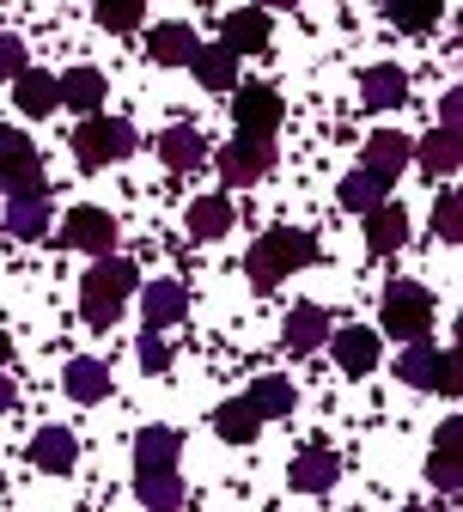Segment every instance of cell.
Instances as JSON below:
<instances>
[{
  "label": "cell",
  "instance_id": "cell-18",
  "mask_svg": "<svg viewBox=\"0 0 463 512\" xmlns=\"http://www.w3.org/2000/svg\"><path fill=\"white\" fill-rule=\"evenodd\" d=\"M415 159H421V165H427L433 177H451V171L463 165V135H457V128H451V122H439V128H433V135H427V141L415 147Z\"/></svg>",
  "mask_w": 463,
  "mask_h": 512
},
{
  "label": "cell",
  "instance_id": "cell-14",
  "mask_svg": "<svg viewBox=\"0 0 463 512\" xmlns=\"http://www.w3.org/2000/svg\"><path fill=\"white\" fill-rule=\"evenodd\" d=\"M7 232L25 238V244L49 232V189H25V196L7 202Z\"/></svg>",
  "mask_w": 463,
  "mask_h": 512
},
{
  "label": "cell",
  "instance_id": "cell-35",
  "mask_svg": "<svg viewBox=\"0 0 463 512\" xmlns=\"http://www.w3.org/2000/svg\"><path fill=\"white\" fill-rule=\"evenodd\" d=\"M433 232H439V238H457V232H463V202L451 196V189H445L439 208H433Z\"/></svg>",
  "mask_w": 463,
  "mask_h": 512
},
{
  "label": "cell",
  "instance_id": "cell-13",
  "mask_svg": "<svg viewBox=\"0 0 463 512\" xmlns=\"http://www.w3.org/2000/svg\"><path fill=\"white\" fill-rule=\"evenodd\" d=\"M183 311H189V293H183V281H153V287H141V317H147V330H165V324H177Z\"/></svg>",
  "mask_w": 463,
  "mask_h": 512
},
{
  "label": "cell",
  "instance_id": "cell-24",
  "mask_svg": "<svg viewBox=\"0 0 463 512\" xmlns=\"http://www.w3.org/2000/svg\"><path fill=\"white\" fill-rule=\"evenodd\" d=\"M396 378L415 384V391H433V378H439V348H433L427 336H415V342L403 348V360H396Z\"/></svg>",
  "mask_w": 463,
  "mask_h": 512
},
{
  "label": "cell",
  "instance_id": "cell-7",
  "mask_svg": "<svg viewBox=\"0 0 463 512\" xmlns=\"http://www.w3.org/2000/svg\"><path fill=\"white\" fill-rule=\"evenodd\" d=\"M0 189H13V196H25V189H43L37 147L19 135V128H0Z\"/></svg>",
  "mask_w": 463,
  "mask_h": 512
},
{
  "label": "cell",
  "instance_id": "cell-28",
  "mask_svg": "<svg viewBox=\"0 0 463 512\" xmlns=\"http://www.w3.org/2000/svg\"><path fill=\"white\" fill-rule=\"evenodd\" d=\"M293 403H299V391L281 378V372H269V378H256L250 384V409L262 415V421H275V415H293Z\"/></svg>",
  "mask_w": 463,
  "mask_h": 512
},
{
  "label": "cell",
  "instance_id": "cell-20",
  "mask_svg": "<svg viewBox=\"0 0 463 512\" xmlns=\"http://www.w3.org/2000/svg\"><path fill=\"white\" fill-rule=\"evenodd\" d=\"M360 98H366L372 110H396V104L409 98V74L390 68V61H384V68H366V74H360Z\"/></svg>",
  "mask_w": 463,
  "mask_h": 512
},
{
  "label": "cell",
  "instance_id": "cell-9",
  "mask_svg": "<svg viewBox=\"0 0 463 512\" xmlns=\"http://www.w3.org/2000/svg\"><path fill=\"white\" fill-rule=\"evenodd\" d=\"M287 476H293L299 494H329V488H336V476H342V464H336V452H329V445H305Z\"/></svg>",
  "mask_w": 463,
  "mask_h": 512
},
{
  "label": "cell",
  "instance_id": "cell-4",
  "mask_svg": "<svg viewBox=\"0 0 463 512\" xmlns=\"http://www.w3.org/2000/svg\"><path fill=\"white\" fill-rule=\"evenodd\" d=\"M427 324H433V293L421 281H390L384 287V336L415 342V336H427Z\"/></svg>",
  "mask_w": 463,
  "mask_h": 512
},
{
  "label": "cell",
  "instance_id": "cell-23",
  "mask_svg": "<svg viewBox=\"0 0 463 512\" xmlns=\"http://www.w3.org/2000/svg\"><path fill=\"white\" fill-rule=\"evenodd\" d=\"M61 384H68L74 403H104V397H110V372H104V360H68Z\"/></svg>",
  "mask_w": 463,
  "mask_h": 512
},
{
  "label": "cell",
  "instance_id": "cell-22",
  "mask_svg": "<svg viewBox=\"0 0 463 512\" xmlns=\"http://www.w3.org/2000/svg\"><path fill=\"white\" fill-rule=\"evenodd\" d=\"M13 104H19L25 116H49V110L61 104V86H55L49 74H31V68H19V74H13Z\"/></svg>",
  "mask_w": 463,
  "mask_h": 512
},
{
  "label": "cell",
  "instance_id": "cell-39",
  "mask_svg": "<svg viewBox=\"0 0 463 512\" xmlns=\"http://www.w3.org/2000/svg\"><path fill=\"white\" fill-rule=\"evenodd\" d=\"M433 391H445V397L457 391V360H451V354H439V378H433Z\"/></svg>",
  "mask_w": 463,
  "mask_h": 512
},
{
  "label": "cell",
  "instance_id": "cell-41",
  "mask_svg": "<svg viewBox=\"0 0 463 512\" xmlns=\"http://www.w3.org/2000/svg\"><path fill=\"white\" fill-rule=\"evenodd\" d=\"M7 409H13V384H7V378H0V415H7Z\"/></svg>",
  "mask_w": 463,
  "mask_h": 512
},
{
  "label": "cell",
  "instance_id": "cell-33",
  "mask_svg": "<svg viewBox=\"0 0 463 512\" xmlns=\"http://www.w3.org/2000/svg\"><path fill=\"white\" fill-rule=\"evenodd\" d=\"M439 7L445 0H390V25L396 31H427L439 19Z\"/></svg>",
  "mask_w": 463,
  "mask_h": 512
},
{
  "label": "cell",
  "instance_id": "cell-3",
  "mask_svg": "<svg viewBox=\"0 0 463 512\" xmlns=\"http://www.w3.org/2000/svg\"><path fill=\"white\" fill-rule=\"evenodd\" d=\"M135 153V122H116V116H86L80 128H74V159L92 171V165H116V159H128Z\"/></svg>",
  "mask_w": 463,
  "mask_h": 512
},
{
  "label": "cell",
  "instance_id": "cell-27",
  "mask_svg": "<svg viewBox=\"0 0 463 512\" xmlns=\"http://www.w3.org/2000/svg\"><path fill=\"white\" fill-rule=\"evenodd\" d=\"M159 159L171 171H195V165L208 159V141L195 135V128H165V135H159Z\"/></svg>",
  "mask_w": 463,
  "mask_h": 512
},
{
  "label": "cell",
  "instance_id": "cell-21",
  "mask_svg": "<svg viewBox=\"0 0 463 512\" xmlns=\"http://www.w3.org/2000/svg\"><path fill=\"white\" fill-rule=\"evenodd\" d=\"M183 452V439L171 427H141L135 433V470H171Z\"/></svg>",
  "mask_w": 463,
  "mask_h": 512
},
{
  "label": "cell",
  "instance_id": "cell-30",
  "mask_svg": "<svg viewBox=\"0 0 463 512\" xmlns=\"http://www.w3.org/2000/svg\"><path fill=\"white\" fill-rule=\"evenodd\" d=\"M384 189H390V177H378V171H348L342 177V208H354V214H366V208H378L384 202Z\"/></svg>",
  "mask_w": 463,
  "mask_h": 512
},
{
  "label": "cell",
  "instance_id": "cell-43",
  "mask_svg": "<svg viewBox=\"0 0 463 512\" xmlns=\"http://www.w3.org/2000/svg\"><path fill=\"white\" fill-rule=\"evenodd\" d=\"M262 7H299V0H262Z\"/></svg>",
  "mask_w": 463,
  "mask_h": 512
},
{
  "label": "cell",
  "instance_id": "cell-37",
  "mask_svg": "<svg viewBox=\"0 0 463 512\" xmlns=\"http://www.w3.org/2000/svg\"><path fill=\"white\" fill-rule=\"evenodd\" d=\"M165 366H171V348L159 342V330H147L141 336V372H165Z\"/></svg>",
  "mask_w": 463,
  "mask_h": 512
},
{
  "label": "cell",
  "instance_id": "cell-25",
  "mask_svg": "<svg viewBox=\"0 0 463 512\" xmlns=\"http://www.w3.org/2000/svg\"><path fill=\"white\" fill-rule=\"evenodd\" d=\"M135 500L153 506V512L183 506V482H177V470H135Z\"/></svg>",
  "mask_w": 463,
  "mask_h": 512
},
{
  "label": "cell",
  "instance_id": "cell-11",
  "mask_svg": "<svg viewBox=\"0 0 463 512\" xmlns=\"http://www.w3.org/2000/svg\"><path fill=\"white\" fill-rule=\"evenodd\" d=\"M403 238H409V214L396 208V202H378V208H366V250H372V256L403 250Z\"/></svg>",
  "mask_w": 463,
  "mask_h": 512
},
{
  "label": "cell",
  "instance_id": "cell-17",
  "mask_svg": "<svg viewBox=\"0 0 463 512\" xmlns=\"http://www.w3.org/2000/svg\"><path fill=\"white\" fill-rule=\"evenodd\" d=\"M220 43H226L232 55H262V49H269V13H262V7H244V13H232Z\"/></svg>",
  "mask_w": 463,
  "mask_h": 512
},
{
  "label": "cell",
  "instance_id": "cell-38",
  "mask_svg": "<svg viewBox=\"0 0 463 512\" xmlns=\"http://www.w3.org/2000/svg\"><path fill=\"white\" fill-rule=\"evenodd\" d=\"M25 68V43L19 37H0V80H13Z\"/></svg>",
  "mask_w": 463,
  "mask_h": 512
},
{
  "label": "cell",
  "instance_id": "cell-6",
  "mask_svg": "<svg viewBox=\"0 0 463 512\" xmlns=\"http://www.w3.org/2000/svg\"><path fill=\"white\" fill-rule=\"evenodd\" d=\"M232 122H238V135H275L281 128V92L275 86H232Z\"/></svg>",
  "mask_w": 463,
  "mask_h": 512
},
{
  "label": "cell",
  "instance_id": "cell-15",
  "mask_svg": "<svg viewBox=\"0 0 463 512\" xmlns=\"http://www.w3.org/2000/svg\"><path fill=\"white\" fill-rule=\"evenodd\" d=\"M409 159H415V141L396 135V128H378V135L366 141V171H378V177H390V183H396V171H403Z\"/></svg>",
  "mask_w": 463,
  "mask_h": 512
},
{
  "label": "cell",
  "instance_id": "cell-40",
  "mask_svg": "<svg viewBox=\"0 0 463 512\" xmlns=\"http://www.w3.org/2000/svg\"><path fill=\"white\" fill-rule=\"evenodd\" d=\"M439 116H445V122L457 128V116H463V98H457V92H445V104H439Z\"/></svg>",
  "mask_w": 463,
  "mask_h": 512
},
{
  "label": "cell",
  "instance_id": "cell-34",
  "mask_svg": "<svg viewBox=\"0 0 463 512\" xmlns=\"http://www.w3.org/2000/svg\"><path fill=\"white\" fill-rule=\"evenodd\" d=\"M104 31H135L141 25V0H92Z\"/></svg>",
  "mask_w": 463,
  "mask_h": 512
},
{
  "label": "cell",
  "instance_id": "cell-10",
  "mask_svg": "<svg viewBox=\"0 0 463 512\" xmlns=\"http://www.w3.org/2000/svg\"><path fill=\"white\" fill-rule=\"evenodd\" d=\"M329 342H336V366L348 378H366L378 366V330H366V324H348V330H336Z\"/></svg>",
  "mask_w": 463,
  "mask_h": 512
},
{
  "label": "cell",
  "instance_id": "cell-1",
  "mask_svg": "<svg viewBox=\"0 0 463 512\" xmlns=\"http://www.w3.org/2000/svg\"><path fill=\"white\" fill-rule=\"evenodd\" d=\"M311 263H317V244H311V232H293V226L262 232V238L250 244V256H244V269H250L256 287H281L287 275H299V269H311Z\"/></svg>",
  "mask_w": 463,
  "mask_h": 512
},
{
  "label": "cell",
  "instance_id": "cell-19",
  "mask_svg": "<svg viewBox=\"0 0 463 512\" xmlns=\"http://www.w3.org/2000/svg\"><path fill=\"white\" fill-rule=\"evenodd\" d=\"M189 68H195V80H202L208 92H232V86H238V55H232L226 43L195 49V55H189Z\"/></svg>",
  "mask_w": 463,
  "mask_h": 512
},
{
  "label": "cell",
  "instance_id": "cell-12",
  "mask_svg": "<svg viewBox=\"0 0 463 512\" xmlns=\"http://www.w3.org/2000/svg\"><path fill=\"white\" fill-rule=\"evenodd\" d=\"M74 458H80V445H74V433H68V427H37V439H31V464H37V470L68 476V470H74Z\"/></svg>",
  "mask_w": 463,
  "mask_h": 512
},
{
  "label": "cell",
  "instance_id": "cell-5",
  "mask_svg": "<svg viewBox=\"0 0 463 512\" xmlns=\"http://www.w3.org/2000/svg\"><path fill=\"white\" fill-rule=\"evenodd\" d=\"M275 171V135H238L226 153H220V177L232 183V189H250V183H262Z\"/></svg>",
  "mask_w": 463,
  "mask_h": 512
},
{
  "label": "cell",
  "instance_id": "cell-36",
  "mask_svg": "<svg viewBox=\"0 0 463 512\" xmlns=\"http://www.w3.org/2000/svg\"><path fill=\"white\" fill-rule=\"evenodd\" d=\"M427 476H433V482H439L445 494H451V488L463 482V476H457V445H439V452H433V464H427Z\"/></svg>",
  "mask_w": 463,
  "mask_h": 512
},
{
  "label": "cell",
  "instance_id": "cell-16",
  "mask_svg": "<svg viewBox=\"0 0 463 512\" xmlns=\"http://www.w3.org/2000/svg\"><path fill=\"white\" fill-rule=\"evenodd\" d=\"M329 342V311L323 305H293L287 311V348L293 354H317Z\"/></svg>",
  "mask_w": 463,
  "mask_h": 512
},
{
  "label": "cell",
  "instance_id": "cell-32",
  "mask_svg": "<svg viewBox=\"0 0 463 512\" xmlns=\"http://www.w3.org/2000/svg\"><path fill=\"white\" fill-rule=\"evenodd\" d=\"M256 427H262V415L250 409V397H244V403H220V409H214V433H220V439H232V445H250V439H256Z\"/></svg>",
  "mask_w": 463,
  "mask_h": 512
},
{
  "label": "cell",
  "instance_id": "cell-29",
  "mask_svg": "<svg viewBox=\"0 0 463 512\" xmlns=\"http://www.w3.org/2000/svg\"><path fill=\"white\" fill-rule=\"evenodd\" d=\"M55 86H61V104H74V110H80V116H92V110H98V104H104V92H110V86H104V74H98V68H74V74H68V80H55Z\"/></svg>",
  "mask_w": 463,
  "mask_h": 512
},
{
  "label": "cell",
  "instance_id": "cell-42",
  "mask_svg": "<svg viewBox=\"0 0 463 512\" xmlns=\"http://www.w3.org/2000/svg\"><path fill=\"white\" fill-rule=\"evenodd\" d=\"M7 360H13V342H7V336H0V366H7Z\"/></svg>",
  "mask_w": 463,
  "mask_h": 512
},
{
  "label": "cell",
  "instance_id": "cell-8",
  "mask_svg": "<svg viewBox=\"0 0 463 512\" xmlns=\"http://www.w3.org/2000/svg\"><path fill=\"white\" fill-rule=\"evenodd\" d=\"M55 244H68V250H86V256H104V250L116 244V220H110L104 208H74L68 220H61Z\"/></svg>",
  "mask_w": 463,
  "mask_h": 512
},
{
  "label": "cell",
  "instance_id": "cell-2",
  "mask_svg": "<svg viewBox=\"0 0 463 512\" xmlns=\"http://www.w3.org/2000/svg\"><path fill=\"white\" fill-rule=\"evenodd\" d=\"M135 293V263H122V256L104 250V263L86 269V287H80V311H86V324L92 330H110L116 317H122V299Z\"/></svg>",
  "mask_w": 463,
  "mask_h": 512
},
{
  "label": "cell",
  "instance_id": "cell-26",
  "mask_svg": "<svg viewBox=\"0 0 463 512\" xmlns=\"http://www.w3.org/2000/svg\"><path fill=\"white\" fill-rule=\"evenodd\" d=\"M195 49H202V43H195V31H189V25H159V31L147 37V55L159 61V68H183Z\"/></svg>",
  "mask_w": 463,
  "mask_h": 512
},
{
  "label": "cell",
  "instance_id": "cell-31",
  "mask_svg": "<svg viewBox=\"0 0 463 512\" xmlns=\"http://www.w3.org/2000/svg\"><path fill=\"white\" fill-rule=\"evenodd\" d=\"M189 232H195V238H226V232H232V202H226V196L189 202Z\"/></svg>",
  "mask_w": 463,
  "mask_h": 512
}]
</instances>
